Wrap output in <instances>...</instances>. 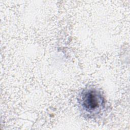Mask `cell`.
I'll list each match as a JSON object with an SVG mask.
<instances>
[{
	"instance_id": "cell-1",
	"label": "cell",
	"mask_w": 130,
	"mask_h": 130,
	"mask_svg": "<svg viewBox=\"0 0 130 130\" xmlns=\"http://www.w3.org/2000/svg\"><path fill=\"white\" fill-rule=\"evenodd\" d=\"M78 102L81 113L90 118L99 117L106 107V100L103 94L92 87L83 89L78 96Z\"/></svg>"
}]
</instances>
